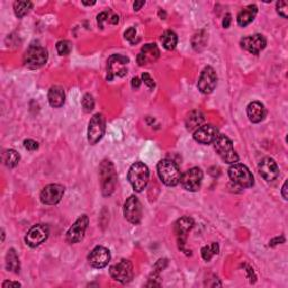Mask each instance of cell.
Listing matches in <instances>:
<instances>
[{
    "mask_svg": "<svg viewBox=\"0 0 288 288\" xmlns=\"http://www.w3.org/2000/svg\"><path fill=\"white\" fill-rule=\"evenodd\" d=\"M145 5V2H135L134 4H133V8H134V11H140L141 8H142L143 6Z\"/></svg>",
    "mask_w": 288,
    "mask_h": 288,
    "instance_id": "44",
    "label": "cell"
},
{
    "mask_svg": "<svg viewBox=\"0 0 288 288\" xmlns=\"http://www.w3.org/2000/svg\"><path fill=\"white\" fill-rule=\"evenodd\" d=\"M214 148H215L217 154L221 157L224 162L227 164L238 163L239 155L233 149L232 141L224 134H218L217 138L214 141Z\"/></svg>",
    "mask_w": 288,
    "mask_h": 288,
    "instance_id": "4",
    "label": "cell"
},
{
    "mask_svg": "<svg viewBox=\"0 0 288 288\" xmlns=\"http://www.w3.org/2000/svg\"><path fill=\"white\" fill-rule=\"evenodd\" d=\"M6 269L13 271L14 274H18L19 269H21L18 256L14 249H9L6 255Z\"/></svg>",
    "mask_w": 288,
    "mask_h": 288,
    "instance_id": "26",
    "label": "cell"
},
{
    "mask_svg": "<svg viewBox=\"0 0 288 288\" xmlns=\"http://www.w3.org/2000/svg\"><path fill=\"white\" fill-rule=\"evenodd\" d=\"M48 102L52 107L54 108H60L63 106L66 100V94L63 88L60 86H54L52 87L50 91H48Z\"/></svg>",
    "mask_w": 288,
    "mask_h": 288,
    "instance_id": "24",
    "label": "cell"
},
{
    "mask_svg": "<svg viewBox=\"0 0 288 288\" xmlns=\"http://www.w3.org/2000/svg\"><path fill=\"white\" fill-rule=\"evenodd\" d=\"M219 252V246L217 242H213L212 245L202 248V257L205 261H211L214 256H217Z\"/></svg>",
    "mask_w": 288,
    "mask_h": 288,
    "instance_id": "30",
    "label": "cell"
},
{
    "mask_svg": "<svg viewBox=\"0 0 288 288\" xmlns=\"http://www.w3.org/2000/svg\"><path fill=\"white\" fill-rule=\"evenodd\" d=\"M19 160H21V155L15 150H6L3 154V161L7 168H15L18 164Z\"/></svg>",
    "mask_w": 288,
    "mask_h": 288,
    "instance_id": "28",
    "label": "cell"
},
{
    "mask_svg": "<svg viewBox=\"0 0 288 288\" xmlns=\"http://www.w3.org/2000/svg\"><path fill=\"white\" fill-rule=\"evenodd\" d=\"M259 174L266 182H274L279 176V168L276 161L272 158H263L259 163Z\"/></svg>",
    "mask_w": 288,
    "mask_h": 288,
    "instance_id": "20",
    "label": "cell"
},
{
    "mask_svg": "<svg viewBox=\"0 0 288 288\" xmlns=\"http://www.w3.org/2000/svg\"><path fill=\"white\" fill-rule=\"evenodd\" d=\"M33 8V4L31 2H15L14 3V12L16 17L23 18L28 12Z\"/></svg>",
    "mask_w": 288,
    "mask_h": 288,
    "instance_id": "29",
    "label": "cell"
},
{
    "mask_svg": "<svg viewBox=\"0 0 288 288\" xmlns=\"http://www.w3.org/2000/svg\"><path fill=\"white\" fill-rule=\"evenodd\" d=\"M203 171L199 168H192L185 171L182 177H180V184L184 187V189L188 190V192H198L201 188V185L203 182Z\"/></svg>",
    "mask_w": 288,
    "mask_h": 288,
    "instance_id": "11",
    "label": "cell"
},
{
    "mask_svg": "<svg viewBox=\"0 0 288 288\" xmlns=\"http://www.w3.org/2000/svg\"><path fill=\"white\" fill-rule=\"evenodd\" d=\"M88 261H89L91 267L97 268V269H101V268H105L109 263L110 252L107 248L98 246L89 253Z\"/></svg>",
    "mask_w": 288,
    "mask_h": 288,
    "instance_id": "18",
    "label": "cell"
},
{
    "mask_svg": "<svg viewBox=\"0 0 288 288\" xmlns=\"http://www.w3.org/2000/svg\"><path fill=\"white\" fill-rule=\"evenodd\" d=\"M89 224V218L87 215H81L77 221L73 223V225L67 232V241L69 243H77L82 240L86 230Z\"/></svg>",
    "mask_w": 288,
    "mask_h": 288,
    "instance_id": "16",
    "label": "cell"
},
{
    "mask_svg": "<svg viewBox=\"0 0 288 288\" xmlns=\"http://www.w3.org/2000/svg\"><path fill=\"white\" fill-rule=\"evenodd\" d=\"M129 57L121 54H114L109 56L107 61V80L111 81L116 77H124L128 73Z\"/></svg>",
    "mask_w": 288,
    "mask_h": 288,
    "instance_id": "7",
    "label": "cell"
},
{
    "mask_svg": "<svg viewBox=\"0 0 288 288\" xmlns=\"http://www.w3.org/2000/svg\"><path fill=\"white\" fill-rule=\"evenodd\" d=\"M168 265V260L167 259H160L154 266V272L159 274L160 271H162L165 267Z\"/></svg>",
    "mask_w": 288,
    "mask_h": 288,
    "instance_id": "38",
    "label": "cell"
},
{
    "mask_svg": "<svg viewBox=\"0 0 288 288\" xmlns=\"http://www.w3.org/2000/svg\"><path fill=\"white\" fill-rule=\"evenodd\" d=\"M124 37H125L126 41H129L130 43L134 44L135 37H136V29H135V27H130L129 29H126L125 33H124Z\"/></svg>",
    "mask_w": 288,
    "mask_h": 288,
    "instance_id": "35",
    "label": "cell"
},
{
    "mask_svg": "<svg viewBox=\"0 0 288 288\" xmlns=\"http://www.w3.org/2000/svg\"><path fill=\"white\" fill-rule=\"evenodd\" d=\"M158 175L164 185L174 187L180 183V170L178 165L172 160L163 159L158 163Z\"/></svg>",
    "mask_w": 288,
    "mask_h": 288,
    "instance_id": "1",
    "label": "cell"
},
{
    "mask_svg": "<svg viewBox=\"0 0 288 288\" xmlns=\"http://www.w3.org/2000/svg\"><path fill=\"white\" fill-rule=\"evenodd\" d=\"M204 115L202 114V111L199 110H194L192 113H189L186 117V122H185V124H186V129L189 132H195L197 129L201 128L204 123Z\"/></svg>",
    "mask_w": 288,
    "mask_h": 288,
    "instance_id": "25",
    "label": "cell"
},
{
    "mask_svg": "<svg viewBox=\"0 0 288 288\" xmlns=\"http://www.w3.org/2000/svg\"><path fill=\"white\" fill-rule=\"evenodd\" d=\"M161 43H162V45L165 50L168 51L175 50L178 43L177 34L172 31H165L162 34V36H161Z\"/></svg>",
    "mask_w": 288,
    "mask_h": 288,
    "instance_id": "27",
    "label": "cell"
},
{
    "mask_svg": "<svg viewBox=\"0 0 288 288\" xmlns=\"http://www.w3.org/2000/svg\"><path fill=\"white\" fill-rule=\"evenodd\" d=\"M285 242V238L284 237H277L275 239H272V240L269 242V246L271 247H275L277 245H280V243H284Z\"/></svg>",
    "mask_w": 288,
    "mask_h": 288,
    "instance_id": "40",
    "label": "cell"
},
{
    "mask_svg": "<svg viewBox=\"0 0 288 288\" xmlns=\"http://www.w3.org/2000/svg\"><path fill=\"white\" fill-rule=\"evenodd\" d=\"M50 234L48 226L45 224H36L33 227L29 228L25 237L26 245L31 248H36L46 240Z\"/></svg>",
    "mask_w": 288,
    "mask_h": 288,
    "instance_id": "14",
    "label": "cell"
},
{
    "mask_svg": "<svg viewBox=\"0 0 288 288\" xmlns=\"http://www.w3.org/2000/svg\"><path fill=\"white\" fill-rule=\"evenodd\" d=\"M48 54L45 47L42 45H35L32 44L26 50L24 54V65L31 68V69H37L43 67L47 62Z\"/></svg>",
    "mask_w": 288,
    "mask_h": 288,
    "instance_id": "5",
    "label": "cell"
},
{
    "mask_svg": "<svg viewBox=\"0 0 288 288\" xmlns=\"http://www.w3.org/2000/svg\"><path fill=\"white\" fill-rule=\"evenodd\" d=\"M81 106L84 108L85 113H90V111L95 108V99L90 94H86L82 97Z\"/></svg>",
    "mask_w": 288,
    "mask_h": 288,
    "instance_id": "31",
    "label": "cell"
},
{
    "mask_svg": "<svg viewBox=\"0 0 288 288\" xmlns=\"http://www.w3.org/2000/svg\"><path fill=\"white\" fill-rule=\"evenodd\" d=\"M205 44H206V35L203 32L196 34L193 37V46L196 51H199V46L204 47Z\"/></svg>",
    "mask_w": 288,
    "mask_h": 288,
    "instance_id": "33",
    "label": "cell"
},
{
    "mask_svg": "<svg viewBox=\"0 0 288 288\" xmlns=\"http://www.w3.org/2000/svg\"><path fill=\"white\" fill-rule=\"evenodd\" d=\"M124 217L128 219L131 224L138 225L140 222L142 221V204L139 201V198L136 196H130L124 204L123 208Z\"/></svg>",
    "mask_w": 288,
    "mask_h": 288,
    "instance_id": "10",
    "label": "cell"
},
{
    "mask_svg": "<svg viewBox=\"0 0 288 288\" xmlns=\"http://www.w3.org/2000/svg\"><path fill=\"white\" fill-rule=\"evenodd\" d=\"M108 18H109V13L108 12L100 13L98 16H97V23H98V26L100 28H104V22L108 21Z\"/></svg>",
    "mask_w": 288,
    "mask_h": 288,
    "instance_id": "36",
    "label": "cell"
},
{
    "mask_svg": "<svg viewBox=\"0 0 288 288\" xmlns=\"http://www.w3.org/2000/svg\"><path fill=\"white\" fill-rule=\"evenodd\" d=\"M281 194H282V197H284L285 201H287V199H288V195H287V182H285L284 186H282Z\"/></svg>",
    "mask_w": 288,
    "mask_h": 288,
    "instance_id": "45",
    "label": "cell"
},
{
    "mask_svg": "<svg viewBox=\"0 0 288 288\" xmlns=\"http://www.w3.org/2000/svg\"><path fill=\"white\" fill-rule=\"evenodd\" d=\"M216 85H217V76L215 70L209 66L205 67L201 73V76H199L197 84L198 89L201 90L202 94L208 95L212 94L214 89L216 88Z\"/></svg>",
    "mask_w": 288,
    "mask_h": 288,
    "instance_id": "12",
    "label": "cell"
},
{
    "mask_svg": "<svg viewBox=\"0 0 288 288\" xmlns=\"http://www.w3.org/2000/svg\"><path fill=\"white\" fill-rule=\"evenodd\" d=\"M218 130L212 124L202 125L194 132V140L201 144H211L218 136Z\"/></svg>",
    "mask_w": 288,
    "mask_h": 288,
    "instance_id": "19",
    "label": "cell"
},
{
    "mask_svg": "<svg viewBox=\"0 0 288 288\" xmlns=\"http://www.w3.org/2000/svg\"><path fill=\"white\" fill-rule=\"evenodd\" d=\"M142 80L144 81V84L148 86L149 88H154L155 87V84H154V80L151 78V76L149 75V73H142Z\"/></svg>",
    "mask_w": 288,
    "mask_h": 288,
    "instance_id": "39",
    "label": "cell"
},
{
    "mask_svg": "<svg viewBox=\"0 0 288 288\" xmlns=\"http://www.w3.org/2000/svg\"><path fill=\"white\" fill-rule=\"evenodd\" d=\"M24 146L28 151H36L38 149V143L34 140H25L24 141Z\"/></svg>",
    "mask_w": 288,
    "mask_h": 288,
    "instance_id": "37",
    "label": "cell"
},
{
    "mask_svg": "<svg viewBox=\"0 0 288 288\" xmlns=\"http://www.w3.org/2000/svg\"><path fill=\"white\" fill-rule=\"evenodd\" d=\"M194 227V219L189 216H184L179 218L177 223L175 224V233L178 239V245L179 249L184 251L187 255H190V251L185 249V245H186V238L187 233Z\"/></svg>",
    "mask_w": 288,
    "mask_h": 288,
    "instance_id": "13",
    "label": "cell"
},
{
    "mask_svg": "<svg viewBox=\"0 0 288 288\" xmlns=\"http://www.w3.org/2000/svg\"><path fill=\"white\" fill-rule=\"evenodd\" d=\"M131 86H132V88H133V89H139L140 86H141L140 78L134 77L133 79H132V81H131Z\"/></svg>",
    "mask_w": 288,
    "mask_h": 288,
    "instance_id": "41",
    "label": "cell"
},
{
    "mask_svg": "<svg viewBox=\"0 0 288 288\" xmlns=\"http://www.w3.org/2000/svg\"><path fill=\"white\" fill-rule=\"evenodd\" d=\"M3 287H21L19 282H13V281H5L3 282Z\"/></svg>",
    "mask_w": 288,
    "mask_h": 288,
    "instance_id": "43",
    "label": "cell"
},
{
    "mask_svg": "<svg viewBox=\"0 0 288 288\" xmlns=\"http://www.w3.org/2000/svg\"><path fill=\"white\" fill-rule=\"evenodd\" d=\"M247 114L249 120H250L252 123H260L261 121L265 120L267 110L261 102L252 101L247 107Z\"/></svg>",
    "mask_w": 288,
    "mask_h": 288,
    "instance_id": "22",
    "label": "cell"
},
{
    "mask_svg": "<svg viewBox=\"0 0 288 288\" xmlns=\"http://www.w3.org/2000/svg\"><path fill=\"white\" fill-rule=\"evenodd\" d=\"M82 4L86 5V6H92V5H95L96 2H91V3H87V2H82Z\"/></svg>",
    "mask_w": 288,
    "mask_h": 288,
    "instance_id": "46",
    "label": "cell"
},
{
    "mask_svg": "<svg viewBox=\"0 0 288 288\" xmlns=\"http://www.w3.org/2000/svg\"><path fill=\"white\" fill-rule=\"evenodd\" d=\"M241 47L248 51L251 54H259L267 46V40L261 34H255V35L243 37L241 42Z\"/></svg>",
    "mask_w": 288,
    "mask_h": 288,
    "instance_id": "15",
    "label": "cell"
},
{
    "mask_svg": "<svg viewBox=\"0 0 288 288\" xmlns=\"http://www.w3.org/2000/svg\"><path fill=\"white\" fill-rule=\"evenodd\" d=\"M277 13L279 14L282 18H287L288 17V4L286 2H278Z\"/></svg>",
    "mask_w": 288,
    "mask_h": 288,
    "instance_id": "34",
    "label": "cell"
},
{
    "mask_svg": "<svg viewBox=\"0 0 288 288\" xmlns=\"http://www.w3.org/2000/svg\"><path fill=\"white\" fill-rule=\"evenodd\" d=\"M149 168L142 162H135L131 165L128 174V179L135 192H142L149 183Z\"/></svg>",
    "mask_w": 288,
    "mask_h": 288,
    "instance_id": "2",
    "label": "cell"
},
{
    "mask_svg": "<svg viewBox=\"0 0 288 288\" xmlns=\"http://www.w3.org/2000/svg\"><path fill=\"white\" fill-rule=\"evenodd\" d=\"M257 13H258V7L256 5H249V6L241 9L237 16L238 25L241 27H246L253 21V19H255Z\"/></svg>",
    "mask_w": 288,
    "mask_h": 288,
    "instance_id": "23",
    "label": "cell"
},
{
    "mask_svg": "<svg viewBox=\"0 0 288 288\" xmlns=\"http://www.w3.org/2000/svg\"><path fill=\"white\" fill-rule=\"evenodd\" d=\"M228 177L232 182L242 188L252 187L255 184V179L245 164L234 163L228 169Z\"/></svg>",
    "mask_w": 288,
    "mask_h": 288,
    "instance_id": "6",
    "label": "cell"
},
{
    "mask_svg": "<svg viewBox=\"0 0 288 288\" xmlns=\"http://www.w3.org/2000/svg\"><path fill=\"white\" fill-rule=\"evenodd\" d=\"M99 175H100L101 192L105 196H109V195L114 193L117 182V176L113 163L108 160L102 161L99 167Z\"/></svg>",
    "mask_w": 288,
    "mask_h": 288,
    "instance_id": "3",
    "label": "cell"
},
{
    "mask_svg": "<svg viewBox=\"0 0 288 288\" xmlns=\"http://www.w3.org/2000/svg\"><path fill=\"white\" fill-rule=\"evenodd\" d=\"M109 274L114 280L121 284H128L133 278V266L131 261L122 259L109 268Z\"/></svg>",
    "mask_w": 288,
    "mask_h": 288,
    "instance_id": "8",
    "label": "cell"
},
{
    "mask_svg": "<svg viewBox=\"0 0 288 288\" xmlns=\"http://www.w3.org/2000/svg\"><path fill=\"white\" fill-rule=\"evenodd\" d=\"M230 24H231V15L226 14L225 17H224V19H223V27L228 28L230 27Z\"/></svg>",
    "mask_w": 288,
    "mask_h": 288,
    "instance_id": "42",
    "label": "cell"
},
{
    "mask_svg": "<svg viewBox=\"0 0 288 288\" xmlns=\"http://www.w3.org/2000/svg\"><path fill=\"white\" fill-rule=\"evenodd\" d=\"M106 131V121L101 114H96L91 117L88 126V142L95 145L102 139Z\"/></svg>",
    "mask_w": 288,
    "mask_h": 288,
    "instance_id": "9",
    "label": "cell"
},
{
    "mask_svg": "<svg viewBox=\"0 0 288 288\" xmlns=\"http://www.w3.org/2000/svg\"><path fill=\"white\" fill-rule=\"evenodd\" d=\"M160 56V50L157 46V44H145L142 47V50L138 54V63L140 66H144L146 63H152L157 61Z\"/></svg>",
    "mask_w": 288,
    "mask_h": 288,
    "instance_id": "21",
    "label": "cell"
},
{
    "mask_svg": "<svg viewBox=\"0 0 288 288\" xmlns=\"http://www.w3.org/2000/svg\"><path fill=\"white\" fill-rule=\"evenodd\" d=\"M72 50V45L69 41H60L56 43V51L60 55H68Z\"/></svg>",
    "mask_w": 288,
    "mask_h": 288,
    "instance_id": "32",
    "label": "cell"
},
{
    "mask_svg": "<svg viewBox=\"0 0 288 288\" xmlns=\"http://www.w3.org/2000/svg\"><path fill=\"white\" fill-rule=\"evenodd\" d=\"M63 194H65V187L62 185H47L41 193V202L45 205H55L61 201Z\"/></svg>",
    "mask_w": 288,
    "mask_h": 288,
    "instance_id": "17",
    "label": "cell"
}]
</instances>
